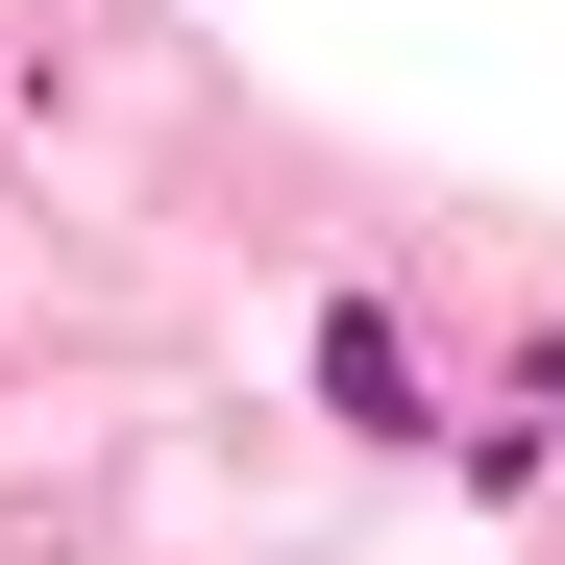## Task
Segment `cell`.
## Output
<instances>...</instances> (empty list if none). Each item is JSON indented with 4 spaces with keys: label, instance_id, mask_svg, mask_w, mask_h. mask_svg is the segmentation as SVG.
<instances>
[]
</instances>
